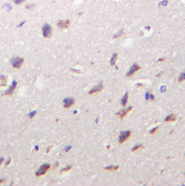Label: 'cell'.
<instances>
[{
    "mask_svg": "<svg viewBox=\"0 0 185 186\" xmlns=\"http://www.w3.org/2000/svg\"><path fill=\"white\" fill-rule=\"evenodd\" d=\"M118 169H119V166H113V165L110 166L108 167H106L105 168V170H108V171H110V172H114V171L118 170Z\"/></svg>",
    "mask_w": 185,
    "mask_h": 186,
    "instance_id": "cell-15",
    "label": "cell"
},
{
    "mask_svg": "<svg viewBox=\"0 0 185 186\" xmlns=\"http://www.w3.org/2000/svg\"><path fill=\"white\" fill-rule=\"evenodd\" d=\"M142 148V145H135V146L133 148V149H132V151H133V152H135V151H138L139 149H140V148Z\"/></svg>",
    "mask_w": 185,
    "mask_h": 186,
    "instance_id": "cell-17",
    "label": "cell"
},
{
    "mask_svg": "<svg viewBox=\"0 0 185 186\" xmlns=\"http://www.w3.org/2000/svg\"><path fill=\"white\" fill-rule=\"evenodd\" d=\"M3 160H4V159H3V158H1V159H0V165L2 164V162H3Z\"/></svg>",
    "mask_w": 185,
    "mask_h": 186,
    "instance_id": "cell-27",
    "label": "cell"
},
{
    "mask_svg": "<svg viewBox=\"0 0 185 186\" xmlns=\"http://www.w3.org/2000/svg\"><path fill=\"white\" fill-rule=\"evenodd\" d=\"M15 87H16V82L15 81H14V84H13V85H11L10 88L7 90L5 92V95H12L13 92H14V90L15 89Z\"/></svg>",
    "mask_w": 185,
    "mask_h": 186,
    "instance_id": "cell-10",
    "label": "cell"
},
{
    "mask_svg": "<svg viewBox=\"0 0 185 186\" xmlns=\"http://www.w3.org/2000/svg\"><path fill=\"white\" fill-rule=\"evenodd\" d=\"M70 24H71V22L68 20L66 21H60L59 22L57 23V26L61 28V29H65V28H67L70 26Z\"/></svg>",
    "mask_w": 185,
    "mask_h": 186,
    "instance_id": "cell-7",
    "label": "cell"
},
{
    "mask_svg": "<svg viewBox=\"0 0 185 186\" xmlns=\"http://www.w3.org/2000/svg\"><path fill=\"white\" fill-rule=\"evenodd\" d=\"M117 58H118V54H117V53H115V54H113V55L112 56L111 60H110L111 66H113L115 64V62H116V60H117Z\"/></svg>",
    "mask_w": 185,
    "mask_h": 186,
    "instance_id": "cell-14",
    "label": "cell"
},
{
    "mask_svg": "<svg viewBox=\"0 0 185 186\" xmlns=\"http://www.w3.org/2000/svg\"><path fill=\"white\" fill-rule=\"evenodd\" d=\"M158 127H155V129H152V130L150 131V135H154V134H155L156 133V132L158 131Z\"/></svg>",
    "mask_w": 185,
    "mask_h": 186,
    "instance_id": "cell-19",
    "label": "cell"
},
{
    "mask_svg": "<svg viewBox=\"0 0 185 186\" xmlns=\"http://www.w3.org/2000/svg\"><path fill=\"white\" fill-rule=\"evenodd\" d=\"M24 1H25V0H13V2H14L15 4H17V5H20V4H22Z\"/></svg>",
    "mask_w": 185,
    "mask_h": 186,
    "instance_id": "cell-20",
    "label": "cell"
},
{
    "mask_svg": "<svg viewBox=\"0 0 185 186\" xmlns=\"http://www.w3.org/2000/svg\"><path fill=\"white\" fill-rule=\"evenodd\" d=\"M35 114H36V111H33V113H31V114L29 115V116H30V118H32L33 116L35 115Z\"/></svg>",
    "mask_w": 185,
    "mask_h": 186,
    "instance_id": "cell-23",
    "label": "cell"
},
{
    "mask_svg": "<svg viewBox=\"0 0 185 186\" xmlns=\"http://www.w3.org/2000/svg\"><path fill=\"white\" fill-rule=\"evenodd\" d=\"M140 70V67L138 66L137 64H134L133 66H131V68H130V70L129 71V72L127 73V77H130L131 76H133L136 72Z\"/></svg>",
    "mask_w": 185,
    "mask_h": 186,
    "instance_id": "cell-5",
    "label": "cell"
},
{
    "mask_svg": "<svg viewBox=\"0 0 185 186\" xmlns=\"http://www.w3.org/2000/svg\"><path fill=\"white\" fill-rule=\"evenodd\" d=\"M7 78L5 76H0V87H6Z\"/></svg>",
    "mask_w": 185,
    "mask_h": 186,
    "instance_id": "cell-13",
    "label": "cell"
},
{
    "mask_svg": "<svg viewBox=\"0 0 185 186\" xmlns=\"http://www.w3.org/2000/svg\"><path fill=\"white\" fill-rule=\"evenodd\" d=\"M51 148H52V147H49V148H48V149H47V153H49V150L51 149Z\"/></svg>",
    "mask_w": 185,
    "mask_h": 186,
    "instance_id": "cell-28",
    "label": "cell"
},
{
    "mask_svg": "<svg viewBox=\"0 0 185 186\" xmlns=\"http://www.w3.org/2000/svg\"><path fill=\"white\" fill-rule=\"evenodd\" d=\"M71 168H72V166H69L66 167L65 169L62 170V171L60 172V174H63V173H65V172H67L70 171V170H71Z\"/></svg>",
    "mask_w": 185,
    "mask_h": 186,
    "instance_id": "cell-16",
    "label": "cell"
},
{
    "mask_svg": "<svg viewBox=\"0 0 185 186\" xmlns=\"http://www.w3.org/2000/svg\"><path fill=\"white\" fill-rule=\"evenodd\" d=\"M49 168H50V165H49V164H43L42 166L39 167L38 171L36 172V177H40V176L44 175L49 170Z\"/></svg>",
    "mask_w": 185,
    "mask_h": 186,
    "instance_id": "cell-4",
    "label": "cell"
},
{
    "mask_svg": "<svg viewBox=\"0 0 185 186\" xmlns=\"http://www.w3.org/2000/svg\"><path fill=\"white\" fill-rule=\"evenodd\" d=\"M102 89H103V84H102V82H100V83H99V84H98L97 86L94 87L92 89L89 91V95H92V94H94V93L99 92L100 91H102Z\"/></svg>",
    "mask_w": 185,
    "mask_h": 186,
    "instance_id": "cell-6",
    "label": "cell"
},
{
    "mask_svg": "<svg viewBox=\"0 0 185 186\" xmlns=\"http://www.w3.org/2000/svg\"><path fill=\"white\" fill-rule=\"evenodd\" d=\"M5 182V180H0V184H2V183H4Z\"/></svg>",
    "mask_w": 185,
    "mask_h": 186,
    "instance_id": "cell-26",
    "label": "cell"
},
{
    "mask_svg": "<svg viewBox=\"0 0 185 186\" xmlns=\"http://www.w3.org/2000/svg\"><path fill=\"white\" fill-rule=\"evenodd\" d=\"M128 98H129V94H128V92H126L124 95V96L123 97V98L121 99V105H122V106L125 107L127 103H128Z\"/></svg>",
    "mask_w": 185,
    "mask_h": 186,
    "instance_id": "cell-12",
    "label": "cell"
},
{
    "mask_svg": "<svg viewBox=\"0 0 185 186\" xmlns=\"http://www.w3.org/2000/svg\"><path fill=\"white\" fill-rule=\"evenodd\" d=\"M57 166H59V164H58V162H57V163H56V164L54 165V169H56V168H57Z\"/></svg>",
    "mask_w": 185,
    "mask_h": 186,
    "instance_id": "cell-24",
    "label": "cell"
},
{
    "mask_svg": "<svg viewBox=\"0 0 185 186\" xmlns=\"http://www.w3.org/2000/svg\"><path fill=\"white\" fill-rule=\"evenodd\" d=\"M131 135V132L126 131L121 132L119 138H118V142L120 144H122L124 142H125Z\"/></svg>",
    "mask_w": 185,
    "mask_h": 186,
    "instance_id": "cell-3",
    "label": "cell"
},
{
    "mask_svg": "<svg viewBox=\"0 0 185 186\" xmlns=\"http://www.w3.org/2000/svg\"><path fill=\"white\" fill-rule=\"evenodd\" d=\"M71 71H73V72H74V73H81L80 71H76V69H73V68H71Z\"/></svg>",
    "mask_w": 185,
    "mask_h": 186,
    "instance_id": "cell-21",
    "label": "cell"
},
{
    "mask_svg": "<svg viewBox=\"0 0 185 186\" xmlns=\"http://www.w3.org/2000/svg\"><path fill=\"white\" fill-rule=\"evenodd\" d=\"M42 33H43V36L45 38H49L52 36V29L49 24H45L43 28H42Z\"/></svg>",
    "mask_w": 185,
    "mask_h": 186,
    "instance_id": "cell-1",
    "label": "cell"
},
{
    "mask_svg": "<svg viewBox=\"0 0 185 186\" xmlns=\"http://www.w3.org/2000/svg\"><path fill=\"white\" fill-rule=\"evenodd\" d=\"M33 7H34L33 5H30L26 6V8H27V9H31V8H33Z\"/></svg>",
    "mask_w": 185,
    "mask_h": 186,
    "instance_id": "cell-22",
    "label": "cell"
},
{
    "mask_svg": "<svg viewBox=\"0 0 185 186\" xmlns=\"http://www.w3.org/2000/svg\"><path fill=\"white\" fill-rule=\"evenodd\" d=\"M165 60H166V58H161V59H160V60H158V62H163Z\"/></svg>",
    "mask_w": 185,
    "mask_h": 186,
    "instance_id": "cell-25",
    "label": "cell"
},
{
    "mask_svg": "<svg viewBox=\"0 0 185 186\" xmlns=\"http://www.w3.org/2000/svg\"><path fill=\"white\" fill-rule=\"evenodd\" d=\"M131 109H132V107H131V106H129V107H128L126 109L121 110L120 111H119L118 113H117V114H116V115L120 116L121 119H124L126 116V114H128V113H129V112Z\"/></svg>",
    "mask_w": 185,
    "mask_h": 186,
    "instance_id": "cell-8",
    "label": "cell"
},
{
    "mask_svg": "<svg viewBox=\"0 0 185 186\" xmlns=\"http://www.w3.org/2000/svg\"><path fill=\"white\" fill-rule=\"evenodd\" d=\"M64 103H65L64 108H71V106L74 104L75 100H74L73 98H66L64 100Z\"/></svg>",
    "mask_w": 185,
    "mask_h": 186,
    "instance_id": "cell-9",
    "label": "cell"
},
{
    "mask_svg": "<svg viewBox=\"0 0 185 186\" xmlns=\"http://www.w3.org/2000/svg\"><path fill=\"white\" fill-rule=\"evenodd\" d=\"M184 80H185V72L184 73H181V74L180 75L179 78V82H183V81H184Z\"/></svg>",
    "mask_w": 185,
    "mask_h": 186,
    "instance_id": "cell-18",
    "label": "cell"
},
{
    "mask_svg": "<svg viewBox=\"0 0 185 186\" xmlns=\"http://www.w3.org/2000/svg\"><path fill=\"white\" fill-rule=\"evenodd\" d=\"M23 62H24L23 58L17 57V58H13L12 60L11 63H12V66H13L15 68H17L18 69V68H20L21 67L23 63Z\"/></svg>",
    "mask_w": 185,
    "mask_h": 186,
    "instance_id": "cell-2",
    "label": "cell"
},
{
    "mask_svg": "<svg viewBox=\"0 0 185 186\" xmlns=\"http://www.w3.org/2000/svg\"><path fill=\"white\" fill-rule=\"evenodd\" d=\"M177 119V117L176 116L174 115V114H171V115H169L166 119H165V121H166V122H172V121H176Z\"/></svg>",
    "mask_w": 185,
    "mask_h": 186,
    "instance_id": "cell-11",
    "label": "cell"
}]
</instances>
